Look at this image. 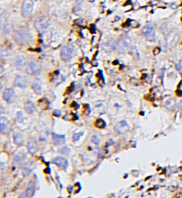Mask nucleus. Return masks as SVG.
Instances as JSON below:
<instances>
[{
	"instance_id": "f257e3e1",
	"label": "nucleus",
	"mask_w": 182,
	"mask_h": 198,
	"mask_svg": "<svg viewBox=\"0 0 182 198\" xmlns=\"http://www.w3.org/2000/svg\"><path fill=\"white\" fill-rule=\"evenodd\" d=\"M14 39L18 44H25L29 40L28 31L24 29H17L14 32Z\"/></svg>"
},
{
	"instance_id": "f03ea898",
	"label": "nucleus",
	"mask_w": 182,
	"mask_h": 198,
	"mask_svg": "<svg viewBox=\"0 0 182 198\" xmlns=\"http://www.w3.org/2000/svg\"><path fill=\"white\" fill-rule=\"evenodd\" d=\"M49 26V21L47 17H39L35 20L34 27L36 30L39 33H43L46 29H48Z\"/></svg>"
},
{
	"instance_id": "7ed1b4c3",
	"label": "nucleus",
	"mask_w": 182,
	"mask_h": 198,
	"mask_svg": "<svg viewBox=\"0 0 182 198\" xmlns=\"http://www.w3.org/2000/svg\"><path fill=\"white\" fill-rule=\"evenodd\" d=\"M33 0H25L21 7V14L24 17H29L33 12Z\"/></svg>"
},
{
	"instance_id": "20e7f679",
	"label": "nucleus",
	"mask_w": 182,
	"mask_h": 198,
	"mask_svg": "<svg viewBox=\"0 0 182 198\" xmlns=\"http://www.w3.org/2000/svg\"><path fill=\"white\" fill-rule=\"evenodd\" d=\"M74 52L73 46L71 45H67L62 48L61 50V58L63 60L66 61L72 58Z\"/></svg>"
},
{
	"instance_id": "39448f33",
	"label": "nucleus",
	"mask_w": 182,
	"mask_h": 198,
	"mask_svg": "<svg viewBox=\"0 0 182 198\" xmlns=\"http://www.w3.org/2000/svg\"><path fill=\"white\" fill-rule=\"evenodd\" d=\"M41 72V65L36 61H31L26 68V72L29 75H37Z\"/></svg>"
},
{
	"instance_id": "423d86ee",
	"label": "nucleus",
	"mask_w": 182,
	"mask_h": 198,
	"mask_svg": "<svg viewBox=\"0 0 182 198\" xmlns=\"http://www.w3.org/2000/svg\"><path fill=\"white\" fill-rule=\"evenodd\" d=\"M27 159V154L24 151H20L15 154L14 158V162L17 165H21L24 163Z\"/></svg>"
},
{
	"instance_id": "0eeeda50",
	"label": "nucleus",
	"mask_w": 182,
	"mask_h": 198,
	"mask_svg": "<svg viewBox=\"0 0 182 198\" xmlns=\"http://www.w3.org/2000/svg\"><path fill=\"white\" fill-rule=\"evenodd\" d=\"M142 33L145 35L147 39L150 40H154L155 37V32H154V27L152 25H147L142 29Z\"/></svg>"
},
{
	"instance_id": "6e6552de",
	"label": "nucleus",
	"mask_w": 182,
	"mask_h": 198,
	"mask_svg": "<svg viewBox=\"0 0 182 198\" xmlns=\"http://www.w3.org/2000/svg\"><path fill=\"white\" fill-rule=\"evenodd\" d=\"M0 130L3 134H8L10 130V122L7 119V118L2 117L1 118V122H0Z\"/></svg>"
},
{
	"instance_id": "1a4fd4ad",
	"label": "nucleus",
	"mask_w": 182,
	"mask_h": 198,
	"mask_svg": "<svg viewBox=\"0 0 182 198\" xmlns=\"http://www.w3.org/2000/svg\"><path fill=\"white\" fill-rule=\"evenodd\" d=\"M14 85L20 88H25L27 86V79L25 76L21 75H18L14 80Z\"/></svg>"
},
{
	"instance_id": "9d476101",
	"label": "nucleus",
	"mask_w": 182,
	"mask_h": 198,
	"mask_svg": "<svg viewBox=\"0 0 182 198\" xmlns=\"http://www.w3.org/2000/svg\"><path fill=\"white\" fill-rule=\"evenodd\" d=\"M53 163L57 165L61 169H65L68 165V161L63 157H56L53 161Z\"/></svg>"
},
{
	"instance_id": "9b49d317",
	"label": "nucleus",
	"mask_w": 182,
	"mask_h": 198,
	"mask_svg": "<svg viewBox=\"0 0 182 198\" xmlns=\"http://www.w3.org/2000/svg\"><path fill=\"white\" fill-rule=\"evenodd\" d=\"M129 126L125 121H122L115 126V131L118 134H125V132L129 130Z\"/></svg>"
},
{
	"instance_id": "f8f14e48",
	"label": "nucleus",
	"mask_w": 182,
	"mask_h": 198,
	"mask_svg": "<svg viewBox=\"0 0 182 198\" xmlns=\"http://www.w3.org/2000/svg\"><path fill=\"white\" fill-rule=\"evenodd\" d=\"M14 97V90L11 88H7L3 92V98L7 102L11 103Z\"/></svg>"
},
{
	"instance_id": "ddd939ff",
	"label": "nucleus",
	"mask_w": 182,
	"mask_h": 198,
	"mask_svg": "<svg viewBox=\"0 0 182 198\" xmlns=\"http://www.w3.org/2000/svg\"><path fill=\"white\" fill-rule=\"evenodd\" d=\"M129 42L126 39H122L116 43V49L120 52H124L129 48Z\"/></svg>"
},
{
	"instance_id": "4468645a",
	"label": "nucleus",
	"mask_w": 182,
	"mask_h": 198,
	"mask_svg": "<svg viewBox=\"0 0 182 198\" xmlns=\"http://www.w3.org/2000/svg\"><path fill=\"white\" fill-rule=\"evenodd\" d=\"M14 64H15L16 68H17V70H22L23 68H24L26 65L25 57L23 56H17L15 59Z\"/></svg>"
},
{
	"instance_id": "2eb2a0df",
	"label": "nucleus",
	"mask_w": 182,
	"mask_h": 198,
	"mask_svg": "<svg viewBox=\"0 0 182 198\" xmlns=\"http://www.w3.org/2000/svg\"><path fill=\"white\" fill-rule=\"evenodd\" d=\"M27 149H28L29 153L31 155H35L37 153L39 146L38 144L35 141H29L27 143Z\"/></svg>"
},
{
	"instance_id": "dca6fc26",
	"label": "nucleus",
	"mask_w": 182,
	"mask_h": 198,
	"mask_svg": "<svg viewBox=\"0 0 182 198\" xmlns=\"http://www.w3.org/2000/svg\"><path fill=\"white\" fill-rule=\"evenodd\" d=\"M35 193V184L33 182H31L29 184L28 187L26 190L25 193L24 195L20 196L19 197H22V196H24L23 197H31Z\"/></svg>"
},
{
	"instance_id": "f3484780",
	"label": "nucleus",
	"mask_w": 182,
	"mask_h": 198,
	"mask_svg": "<svg viewBox=\"0 0 182 198\" xmlns=\"http://www.w3.org/2000/svg\"><path fill=\"white\" fill-rule=\"evenodd\" d=\"M24 110L29 114H32L36 111V107L33 102L28 100L24 104Z\"/></svg>"
},
{
	"instance_id": "a211bd4d",
	"label": "nucleus",
	"mask_w": 182,
	"mask_h": 198,
	"mask_svg": "<svg viewBox=\"0 0 182 198\" xmlns=\"http://www.w3.org/2000/svg\"><path fill=\"white\" fill-rule=\"evenodd\" d=\"M52 136H53V142H54V144L57 146L62 145L63 144H64V142H65V136H64L63 135H59L56 134L55 133H53Z\"/></svg>"
},
{
	"instance_id": "6ab92c4d",
	"label": "nucleus",
	"mask_w": 182,
	"mask_h": 198,
	"mask_svg": "<svg viewBox=\"0 0 182 198\" xmlns=\"http://www.w3.org/2000/svg\"><path fill=\"white\" fill-rule=\"evenodd\" d=\"M14 142L17 145L21 146L24 143V136L20 132H15L14 134Z\"/></svg>"
},
{
	"instance_id": "aec40b11",
	"label": "nucleus",
	"mask_w": 182,
	"mask_h": 198,
	"mask_svg": "<svg viewBox=\"0 0 182 198\" xmlns=\"http://www.w3.org/2000/svg\"><path fill=\"white\" fill-rule=\"evenodd\" d=\"M103 49L105 51L110 52L114 49H116V43H115V42L113 41H108L104 43Z\"/></svg>"
},
{
	"instance_id": "412c9836",
	"label": "nucleus",
	"mask_w": 182,
	"mask_h": 198,
	"mask_svg": "<svg viewBox=\"0 0 182 198\" xmlns=\"http://www.w3.org/2000/svg\"><path fill=\"white\" fill-rule=\"evenodd\" d=\"M32 89H33V91L35 92V93H36L37 94H41L42 92V88L40 82H39L38 81H33L32 82Z\"/></svg>"
},
{
	"instance_id": "4be33fe9",
	"label": "nucleus",
	"mask_w": 182,
	"mask_h": 198,
	"mask_svg": "<svg viewBox=\"0 0 182 198\" xmlns=\"http://www.w3.org/2000/svg\"><path fill=\"white\" fill-rule=\"evenodd\" d=\"M33 162H30L29 163L27 164V165L24 166V169H23V174H24V175L25 176L28 175L31 172V170H33Z\"/></svg>"
},
{
	"instance_id": "5701e85b",
	"label": "nucleus",
	"mask_w": 182,
	"mask_h": 198,
	"mask_svg": "<svg viewBox=\"0 0 182 198\" xmlns=\"http://www.w3.org/2000/svg\"><path fill=\"white\" fill-rule=\"evenodd\" d=\"M95 126H97V128H99V129H103V128L105 127V126H106L105 122V121L102 119H97V120L96 121Z\"/></svg>"
},
{
	"instance_id": "b1692460",
	"label": "nucleus",
	"mask_w": 182,
	"mask_h": 198,
	"mask_svg": "<svg viewBox=\"0 0 182 198\" xmlns=\"http://www.w3.org/2000/svg\"><path fill=\"white\" fill-rule=\"evenodd\" d=\"M9 53L8 50H7L6 48H4L3 46H1V58H7V56H9Z\"/></svg>"
},
{
	"instance_id": "393cba45",
	"label": "nucleus",
	"mask_w": 182,
	"mask_h": 198,
	"mask_svg": "<svg viewBox=\"0 0 182 198\" xmlns=\"http://www.w3.org/2000/svg\"><path fill=\"white\" fill-rule=\"evenodd\" d=\"M166 107L169 110H172L174 107V101L172 100H169L166 103Z\"/></svg>"
},
{
	"instance_id": "a878e982",
	"label": "nucleus",
	"mask_w": 182,
	"mask_h": 198,
	"mask_svg": "<svg viewBox=\"0 0 182 198\" xmlns=\"http://www.w3.org/2000/svg\"><path fill=\"white\" fill-rule=\"evenodd\" d=\"M83 132H79V133L74 134L73 136V139L75 142H77V141L79 140L80 138L83 136Z\"/></svg>"
},
{
	"instance_id": "bb28decb",
	"label": "nucleus",
	"mask_w": 182,
	"mask_h": 198,
	"mask_svg": "<svg viewBox=\"0 0 182 198\" xmlns=\"http://www.w3.org/2000/svg\"><path fill=\"white\" fill-rule=\"evenodd\" d=\"M17 119L19 122H22L24 121V114L21 112H18L17 114Z\"/></svg>"
},
{
	"instance_id": "cd10ccee",
	"label": "nucleus",
	"mask_w": 182,
	"mask_h": 198,
	"mask_svg": "<svg viewBox=\"0 0 182 198\" xmlns=\"http://www.w3.org/2000/svg\"><path fill=\"white\" fill-rule=\"evenodd\" d=\"M92 142H93V143H94L95 144H96V145H98L99 143H100V140H99V139L97 138V136H96V135H95V136H93V138H92Z\"/></svg>"
},
{
	"instance_id": "c85d7f7f",
	"label": "nucleus",
	"mask_w": 182,
	"mask_h": 198,
	"mask_svg": "<svg viewBox=\"0 0 182 198\" xmlns=\"http://www.w3.org/2000/svg\"><path fill=\"white\" fill-rule=\"evenodd\" d=\"M177 70L179 71V72L181 73V75H182V60H180L179 62V63L177 65Z\"/></svg>"
},
{
	"instance_id": "c756f323",
	"label": "nucleus",
	"mask_w": 182,
	"mask_h": 198,
	"mask_svg": "<svg viewBox=\"0 0 182 198\" xmlns=\"http://www.w3.org/2000/svg\"><path fill=\"white\" fill-rule=\"evenodd\" d=\"M53 115L56 116H60L61 115V112L59 110H55L54 111H53Z\"/></svg>"
},
{
	"instance_id": "7c9ffc66",
	"label": "nucleus",
	"mask_w": 182,
	"mask_h": 198,
	"mask_svg": "<svg viewBox=\"0 0 182 198\" xmlns=\"http://www.w3.org/2000/svg\"><path fill=\"white\" fill-rule=\"evenodd\" d=\"M178 107L179 109H181V110H182V100H181V101L178 103Z\"/></svg>"
},
{
	"instance_id": "2f4dec72",
	"label": "nucleus",
	"mask_w": 182,
	"mask_h": 198,
	"mask_svg": "<svg viewBox=\"0 0 182 198\" xmlns=\"http://www.w3.org/2000/svg\"><path fill=\"white\" fill-rule=\"evenodd\" d=\"M66 149H67V152H66V154H68V153H69V149H68V148H66ZM61 151H64V149H63H63H62V150H61ZM61 153H65V151H61Z\"/></svg>"
}]
</instances>
